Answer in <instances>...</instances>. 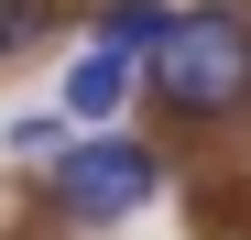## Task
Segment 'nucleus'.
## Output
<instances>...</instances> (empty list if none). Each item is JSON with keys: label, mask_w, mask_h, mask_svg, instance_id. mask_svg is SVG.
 Masks as SVG:
<instances>
[{"label": "nucleus", "mask_w": 251, "mask_h": 240, "mask_svg": "<svg viewBox=\"0 0 251 240\" xmlns=\"http://www.w3.org/2000/svg\"><path fill=\"white\" fill-rule=\"evenodd\" d=\"M142 88L186 120H240L251 109V11H175L164 44L142 55Z\"/></svg>", "instance_id": "obj_1"}, {"label": "nucleus", "mask_w": 251, "mask_h": 240, "mask_svg": "<svg viewBox=\"0 0 251 240\" xmlns=\"http://www.w3.org/2000/svg\"><path fill=\"white\" fill-rule=\"evenodd\" d=\"M153 186H164V164H153V142H131V131H88V142H66L55 175H44V196H55L76 229H109V218L153 208Z\"/></svg>", "instance_id": "obj_2"}, {"label": "nucleus", "mask_w": 251, "mask_h": 240, "mask_svg": "<svg viewBox=\"0 0 251 240\" xmlns=\"http://www.w3.org/2000/svg\"><path fill=\"white\" fill-rule=\"evenodd\" d=\"M131 88H142L131 55H76V76H66V120H120Z\"/></svg>", "instance_id": "obj_3"}, {"label": "nucleus", "mask_w": 251, "mask_h": 240, "mask_svg": "<svg viewBox=\"0 0 251 240\" xmlns=\"http://www.w3.org/2000/svg\"><path fill=\"white\" fill-rule=\"evenodd\" d=\"M164 22H175V11H164V0H99V55H153L164 44Z\"/></svg>", "instance_id": "obj_4"}, {"label": "nucleus", "mask_w": 251, "mask_h": 240, "mask_svg": "<svg viewBox=\"0 0 251 240\" xmlns=\"http://www.w3.org/2000/svg\"><path fill=\"white\" fill-rule=\"evenodd\" d=\"M0 142H11L22 164H55V153H66V120H55V109H22L11 131H0Z\"/></svg>", "instance_id": "obj_5"}, {"label": "nucleus", "mask_w": 251, "mask_h": 240, "mask_svg": "<svg viewBox=\"0 0 251 240\" xmlns=\"http://www.w3.org/2000/svg\"><path fill=\"white\" fill-rule=\"evenodd\" d=\"M44 33H55V0H0V55L44 44Z\"/></svg>", "instance_id": "obj_6"}]
</instances>
